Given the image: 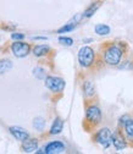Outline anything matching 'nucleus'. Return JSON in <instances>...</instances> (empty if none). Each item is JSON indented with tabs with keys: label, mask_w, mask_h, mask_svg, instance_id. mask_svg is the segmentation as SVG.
<instances>
[{
	"label": "nucleus",
	"mask_w": 133,
	"mask_h": 154,
	"mask_svg": "<svg viewBox=\"0 0 133 154\" xmlns=\"http://www.w3.org/2000/svg\"><path fill=\"white\" fill-rule=\"evenodd\" d=\"M12 67V63L10 60H2L0 61V73H5Z\"/></svg>",
	"instance_id": "obj_20"
},
{
	"label": "nucleus",
	"mask_w": 133,
	"mask_h": 154,
	"mask_svg": "<svg viewBox=\"0 0 133 154\" xmlns=\"http://www.w3.org/2000/svg\"><path fill=\"white\" fill-rule=\"evenodd\" d=\"M94 50L90 47H82L78 51V63L82 67H89L94 63Z\"/></svg>",
	"instance_id": "obj_2"
},
{
	"label": "nucleus",
	"mask_w": 133,
	"mask_h": 154,
	"mask_svg": "<svg viewBox=\"0 0 133 154\" xmlns=\"http://www.w3.org/2000/svg\"><path fill=\"white\" fill-rule=\"evenodd\" d=\"M9 131H10V133L12 134V136L17 140V141H25V140H27L28 137H29V133H28V131L27 130H25V128H22V127H18V126H11L10 128H9Z\"/></svg>",
	"instance_id": "obj_8"
},
{
	"label": "nucleus",
	"mask_w": 133,
	"mask_h": 154,
	"mask_svg": "<svg viewBox=\"0 0 133 154\" xmlns=\"http://www.w3.org/2000/svg\"><path fill=\"white\" fill-rule=\"evenodd\" d=\"M64 128V121L61 118H56L50 127V134H59Z\"/></svg>",
	"instance_id": "obj_11"
},
{
	"label": "nucleus",
	"mask_w": 133,
	"mask_h": 154,
	"mask_svg": "<svg viewBox=\"0 0 133 154\" xmlns=\"http://www.w3.org/2000/svg\"><path fill=\"white\" fill-rule=\"evenodd\" d=\"M81 17H82V15H77V16H74V17H73V20H72V21H70L68 23H66L65 26H62V27L58 31V33H66V32H70V31L74 29V28H76V26L78 25V22H80V20H81Z\"/></svg>",
	"instance_id": "obj_10"
},
{
	"label": "nucleus",
	"mask_w": 133,
	"mask_h": 154,
	"mask_svg": "<svg viewBox=\"0 0 133 154\" xmlns=\"http://www.w3.org/2000/svg\"><path fill=\"white\" fill-rule=\"evenodd\" d=\"M83 91L86 97H93L94 93H95V88H94V85L92 81H86L83 83Z\"/></svg>",
	"instance_id": "obj_14"
},
{
	"label": "nucleus",
	"mask_w": 133,
	"mask_h": 154,
	"mask_svg": "<svg viewBox=\"0 0 133 154\" xmlns=\"http://www.w3.org/2000/svg\"><path fill=\"white\" fill-rule=\"evenodd\" d=\"M100 5H101V3H100V2L93 3V4H92V5H90V6H89V8H88L86 11H84L83 16H84V17H87V18H88V17H92L94 14H95V11H97V10L100 8Z\"/></svg>",
	"instance_id": "obj_15"
},
{
	"label": "nucleus",
	"mask_w": 133,
	"mask_h": 154,
	"mask_svg": "<svg viewBox=\"0 0 133 154\" xmlns=\"http://www.w3.org/2000/svg\"><path fill=\"white\" fill-rule=\"evenodd\" d=\"M33 127L38 131V132H42L43 130H44V127H45V120L43 119V118H35L34 120H33Z\"/></svg>",
	"instance_id": "obj_16"
},
{
	"label": "nucleus",
	"mask_w": 133,
	"mask_h": 154,
	"mask_svg": "<svg viewBox=\"0 0 133 154\" xmlns=\"http://www.w3.org/2000/svg\"><path fill=\"white\" fill-rule=\"evenodd\" d=\"M59 42L62 45H66V47H71L73 44V39L70 37H59Z\"/></svg>",
	"instance_id": "obj_21"
},
{
	"label": "nucleus",
	"mask_w": 133,
	"mask_h": 154,
	"mask_svg": "<svg viewBox=\"0 0 133 154\" xmlns=\"http://www.w3.org/2000/svg\"><path fill=\"white\" fill-rule=\"evenodd\" d=\"M33 39H35V41H47V37H33Z\"/></svg>",
	"instance_id": "obj_23"
},
{
	"label": "nucleus",
	"mask_w": 133,
	"mask_h": 154,
	"mask_svg": "<svg viewBox=\"0 0 133 154\" xmlns=\"http://www.w3.org/2000/svg\"><path fill=\"white\" fill-rule=\"evenodd\" d=\"M11 38L14 41H21V39H23V38H25V34L23 33H12Z\"/></svg>",
	"instance_id": "obj_22"
},
{
	"label": "nucleus",
	"mask_w": 133,
	"mask_h": 154,
	"mask_svg": "<svg viewBox=\"0 0 133 154\" xmlns=\"http://www.w3.org/2000/svg\"><path fill=\"white\" fill-rule=\"evenodd\" d=\"M86 121L92 126H95L101 121V111L98 106L90 105L86 110Z\"/></svg>",
	"instance_id": "obj_4"
},
{
	"label": "nucleus",
	"mask_w": 133,
	"mask_h": 154,
	"mask_svg": "<svg viewBox=\"0 0 133 154\" xmlns=\"http://www.w3.org/2000/svg\"><path fill=\"white\" fill-rule=\"evenodd\" d=\"M95 141L103 147V148H109L111 142H112V133L107 127H104L99 130L95 134Z\"/></svg>",
	"instance_id": "obj_5"
},
{
	"label": "nucleus",
	"mask_w": 133,
	"mask_h": 154,
	"mask_svg": "<svg viewBox=\"0 0 133 154\" xmlns=\"http://www.w3.org/2000/svg\"><path fill=\"white\" fill-rule=\"evenodd\" d=\"M22 149L26 153H34L38 149V140L37 138H27L22 141Z\"/></svg>",
	"instance_id": "obj_9"
},
{
	"label": "nucleus",
	"mask_w": 133,
	"mask_h": 154,
	"mask_svg": "<svg viewBox=\"0 0 133 154\" xmlns=\"http://www.w3.org/2000/svg\"><path fill=\"white\" fill-rule=\"evenodd\" d=\"M125 132L128 138H133V119H128L125 121Z\"/></svg>",
	"instance_id": "obj_17"
},
{
	"label": "nucleus",
	"mask_w": 133,
	"mask_h": 154,
	"mask_svg": "<svg viewBox=\"0 0 133 154\" xmlns=\"http://www.w3.org/2000/svg\"><path fill=\"white\" fill-rule=\"evenodd\" d=\"M121 57H122V50L117 45H110L105 50V54H104L105 63L111 66L119 65L121 61Z\"/></svg>",
	"instance_id": "obj_1"
},
{
	"label": "nucleus",
	"mask_w": 133,
	"mask_h": 154,
	"mask_svg": "<svg viewBox=\"0 0 133 154\" xmlns=\"http://www.w3.org/2000/svg\"><path fill=\"white\" fill-rule=\"evenodd\" d=\"M66 83L62 79L56 76H47L45 77V87L53 93H60L64 91Z\"/></svg>",
	"instance_id": "obj_3"
},
{
	"label": "nucleus",
	"mask_w": 133,
	"mask_h": 154,
	"mask_svg": "<svg viewBox=\"0 0 133 154\" xmlns=\"http://www.w3.org/2000/svg\"><path fill=\"white\" fill-rule=\"evenodd\" d=\"M95 33L99 34V35H107L110 33V27L107 25L99 23V25L95 26Z\"/></svg>",
	"instance_id": "obj_18"
},
{
	"label": "nucleus",
	"mask_w": 133,
	"mask_h": 154,
	"mask_svg": "<svg viewBox=\"0 0 133 154\" xmlns=\"http://www.w3.org/2000/svg\"><path fill=\"white\" fill-rule=\"evenodd\" d=\"M32 51H33V54H34L35 56L41 57V56L47 55V54L50 51V48H49L48 45H44V44H42V45H35Z\"/></svg>",
	"instance_id": "obj_13"
},
{
	"label": "nucleus",
	"mask_w": 133,
	"mask_h": 154,
	"mask_svg": "<svg viewBox=\"0 0 133 154\" xmlns=\"http://www.w3.org/2000/svg\"><path fill=\"white\" fill-rule=\"evenodd\" d=\"M11 50L16 57H25L31 53V45L21 41H15V43L11 44Z\"/></svg>",
	"instance_id": "obj_6"
},
{
	"label": "nucleus",
	"mask_w": 133,
	"mask_h": 154,
	"mask_svg": "<svg viewBox=\"0 0 133 154\" xmlns=\"http://www.w3.org/2000/svg\"><path fill=\"white\" fill-rule=\"evenodd\" d=\"M113 146H115V148L117 150H122L126 148V143L123 141V138L120 136V134H112V142H111Z\"/></svg>",
	"instance_id": "obj_12"
},
{
	"label": "nucleus",
	"mask_w": 133,
	"mask_h": 154,
	"mask_svg": "<svg viewBox=\"0 0 133 154\" xmlns=\"http://www.w3.org/2000/svg\"><path fill=\"white\" fill-rule=\"evenodd\" d=\"M66 149L65 144L60 141H53L50 143H48L44 148V153L47 154H59V153H64Z\"/></svg>",
	"instance_id": "obj_7"
},
{
	"label": "nucleus",
	"mask_w": 133,
	"mask_h": 154,
	"mask_svg": "<svg viewBox=\"0 0 133 154\" xmlns=\"http://www.w3.org/2000/svg\"><path fill=\"white\" fill-rule=\"evenodd\" d=\"M33 75H34V77H37L38 80H44L45 77H47V72H45V70H44L43 67H41V66H38V67H34V69H33Z\"/></svg>",
	"instance_id": "obj_19"
}]
</instances>
